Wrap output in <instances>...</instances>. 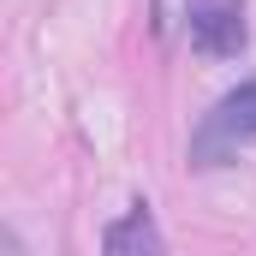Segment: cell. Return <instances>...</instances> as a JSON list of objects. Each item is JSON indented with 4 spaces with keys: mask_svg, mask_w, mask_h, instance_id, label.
<instances>
[{
    "mask_svg": "<svg viewBox=\"0 0 256 256\" xmlns=\"http://www.w3.org/2000/svg\"><path fill=\"white\" fill-rule=\"evenodd\" d=\"M191 48L202 60H238L250 48V18L244 0H196L191 12Z\"/></svg>",
    "mask_w": 256,
    "mask_h": 256,
    "instance_id": "obj_2",
    "label": "cell"
},
{
    "mask_svg": "<svg viewBox=\"0 0 256 256\" xmlns=\"http://www.w3.org/2000/svg\"><path fill=\"white\" fill-rule=\"evenodd\" d=\"M6 250H12V256H24V238H18L12 226H6Z\"/></svg>",
    "mask_w": 256,
    "mask_h": 256,
    "instance_id": "obj_5",
    "label": "cell"
},
{
    "mask_svg": "<svg viewBox=\"0 0 256 256\" xmlns=\"http://www.w3.org/2000/svg\"><path fill=\"white\" fill-rule=\"evenodd\" d=\"M256 143V78L226 90L191 131V167H226L238 161V149Z\"/></svg>",
    "mask_w": 256,
    "mask_h": 256,
    "instance_id": "obj_1",
    "label": "cell"
},
{
    "mask_svg": "<svg viewBox=\"0 0 256 256\" xmlns=\"http://www.w3.org/2000/svg\"><path fill=\"white\" fill-rule=\"evenodd\" d=\"M102 256H167V238H161V220L155 208L137 196L120 220H108V238H102Z\"/></svg>",
    "mask_w": 256,
    "mask_h": 256,
    "instance_id": "obj_3",
    "label": "cell"
},
{
    "mask_svg": "<svg viewBox=\"0 0 256 256\" xmlns=\"http://www.w3.org/2000/svg\"><path fill=\"white\" fill-rule=\"evenodd\" d=\"M196 0H149V36L155 42H173L179 30H191Z\"/></svg>",
    "mask_w": 256,
    "mask_h": 256,
    "instance_id": "obj_4",
    "label": "cell"
}]
</instances>
